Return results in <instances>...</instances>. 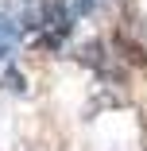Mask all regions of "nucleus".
Listing matches in <instances>:
<instances>
[{
	"label": "nucleus",
	"mask_w": 147,
	"mask_h": 151,
	"mask_svg": "<svg viewBox=\"0 0 147 151\" xmlns=\"http://www.w3.org/2000/svg\"><path fill=\"white\" fill-rule=\"evenodd\" d=\"M97 4H101V0H74V8H70V12H77V16H89Z\"/></svg>",
	"instance_id": "3"
},
{
	"label": "nucleus",
	"mask_w": 147,
	"mask_h": 151,
	"mask_svg": "<svg viewBox=\"0 0 147 151\" xmlns=\"http://www.w3.org/2000/svg\"><path fill=\"white\" fill-rule=\"evenodd\" d=\"M39 23H43V43L47 47H58L66 35H70V27H74V12L66 8V0H47L43 12H39Z\"/></svg>",
	"instance_id": "1"
},
{
	"label": "nucleus",
	"mask_w": 147,
	"mask_h": 151,
	"mask_svg": "<svg viewBox=\"0 0 147 151\" xmlns=\"http://www.w3.org/2000/svg\"><path fill=\"white\" fill-rule=\"evenodd\" d=\"M12 47H16V23L0 16V58L12 54Z\"/></svg>",
	"instance_id": "2"
}]
</instances>
